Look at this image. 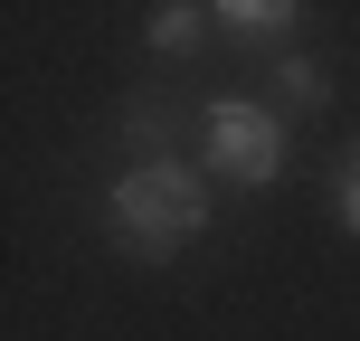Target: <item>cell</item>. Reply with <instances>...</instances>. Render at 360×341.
<instances>
[{
    "label": "cell",
    "mask_w": 360,
    "mask_h": 341,
    "mask_svg": "<svg viewBox=\"0 0 360 341\" xmlns=\"http://www.w3.org/2000/svg\"><path fill=\"white\" fill-rule=\"evenodd\" d=\"M105 209H114V237H124L143 266H162V256H180L199 228H209V180L180 171V162H143V171L114 180Z\"/></svg>",
    "instance_id": "1"
},
{
    "label": "cell",
    "mask_w": 360,
    "mask_h": 341,
    "mask_svg": "<svg viewBox=\"0 0 360 341\" xmlns=\"http://www.w3.org/2000/svg\"><path fill=\"white\" fill-rule=\"evenodd\" d=\"M133 143H143V162H171V105H133Z\"/></svg>",
    "instance_id": "7"
},
{
    "label": "cell",
    "mask_w": 360,
    "mask_h": 341,
    "mask_svg": "<svg viewBox=\"0 0 360 341\" xmlns=\"http://www.w3.org/2000/svg\"><path fill=\"white\" fill-rule=\"evenodd\" d=\"M209 29H218V10H199V0H162V10L143 19V38H152L162 57H190L199 38H209Z\"/></svg>",
    "instance_id": "4"
},
{
    "label": "cell",
    "mask_w": 360,
    "mask_h": 341,
    "mask_svg": "<svg viewBox=\"0 0 360 341\" xmlns=\"http://www.w3.org/2000/svg\"><path fill=\"white\" fill-rule=\"evenodd\" d=\"M275 95H285V105H332V76L323 67H313V57H275Z\"/></svg>",
    "instance_id": "5"
},
{
    "label": "cell",
    "mask_w": 360,
    "mask_h": 341,
    "mask_svg": "<svg viewBox=\"0 0 360 341\" xmlns=\"http://www.w3.org/2000/svg\"><path fill=\"white\" fill-rule=\"evenodd\" d=\"M332 209H342V228L360 237V143L342 152V171H332Z\"/></svg>",
    "instance_id": "6"
},
{
    "label": "cell",
    "mask_w": 360,
    "mask_h": 341,
    "mask_svg": "<svg viewBox=\"0 0 360 341\" xmlns=\"http://www.w3.org/2000/svg\"><path fill=\"white\" fill-rule=\"evenodd\" d=\"M218 29H228V38H247V48L294 57V29H304V10H294V0H218Z\"/></svg>",
    "instance_id": "3"
},
{
    "label": "cell",
    "mask_w": 360,
    "mask_h": 341,
    "mask_svg": "<svg viewBox=\"0 0 360 341\" xmlns=\"http://www.w3.org/2000/svg\"><path fill=\"white\" fill-rule=\"evenodd\" d=\"M199 143H209V171L247 180V190H266V180L285 171V114H266L256 95H218L209 124H199Z\"/></svg>",
    "instance_id": "2"
}]
</instances>
